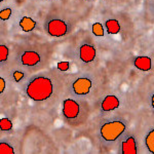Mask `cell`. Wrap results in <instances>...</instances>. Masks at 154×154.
I'll use <instances>...</instances> for the list:
<instances>
[{
    "instance_id": "1",
    "label": "cell",
    "mask_w": 154,
    "mask_h": 154,
    "mask_svg": "<svg viewBox=\"0 0 154 154\" xmlns=\"http://www.w3.org/2000/svg\"><path fill=\"white\" fill-rule=\"evenodd\" d=\"M26 93L33 101L42 102L48 100L54 93V83L48 77H35L28 83Z\"/></svg>"
},
{
    "instance_id": "2",
    "label": "cell",
    "mask_w": 154,
    "mask_h": 154,
    "mask_svg": "<svg viewBox=\"0 0 154 154\" xmlns=\"http://www.w3.org/2000/svg\"><path fill=\"white\" fill-rule=\"evenodd\" d=\"M126 130L125 122L120 120L107 121L100 128L101 138L106 142H114L122 135Z\"/></svg>"
},
{
    "instance_id": "3",
    "label": "cell",
    "mask_w": 154,
    "mask_h": 154,
    "mask_svg": "<svg viewBox=\"0 0 154 154\" xmlns=\"http://www.w3.org/2000/svg\"><path fill=\"white\" fill-rule=\"evenodd\" d=\"M48 33L53 37H62L67 34L68 26L63 20L54 19L46 24Z\"/></svg>"
},
{
    "instance_id": "4",
    "label": "cell",
    "mask_w": 154,
    "mask_h": 154,
    "mask_svg": "<svg viewBox=\"0 0 154 154\" xmlns=\"http://www.w3.org/2000/svg\"><path fill=\"white\" fill-rule=\"evenodd\" d=\"M64 117L67 119H75L80 112V106L73 99H66L63 102V108H62Z\"/></svg>"
},
{
    "instance_id": "5",
    "label": "cell",
    "mask_w": 154,
    "mask_h": 154,
    "mask_svg": "<svg viewBox=\"0 0 154 154\" xmlns=\"http://www.w3.org/2000/svg\"><path fill=\"white\" fill-rule=\"evenodd\" d=\"M93 86V82L89 78L86 77H80L77 78L72 84V91L77 96H86L91 91Z\"/></svg>"
},
{
    "instance_id": "6",
    "label": "cell",
    "mask_w": 154,
    "mask_h": 154,
    "mask_svg": "<svg viewBox=\"0 0 154 154\" xmlns=\"http://www.w3.org/2000/svg\"><path fill=\"white\" fill-rule=\"evenodd\" d=\"M97 49L91 44L84 43L79 48V58L84 63H91L96 59Z\"/></svg>"
},
{
    "instance_id": "7",
    "label": "cell",
    "mask_w": 154,
    "mask_h": 154,
    "mask_svg": "<svg viewBox=\"0 0 154 154\" xmlns=\"http://www.w3.org/2000/svg\"><path fill=\"white\" fill-rule=\"evenodd\" d=\"M40 61H41L40 54L34 51H26L21 56V62L24 66H28V67L36 66L37 64H39Z\"/></svg>"
},
{
    "instance_id": "8",
    "label": "cell",
    "mask_w": 154,
    "mask_h": 154,
    "mask_svg": "<svg viewBox=\"0 0 154 154\" xmlns=\"http://www.w3.org/2000/svg\"><path fill=\"white\" fill-rule=\"evenodd\" d=\"M119 105H120V102L117 99V97L113 96V95H109L106 96L104 98V100L102 101L101 103V108L103 111L105 112H110V111H113L115 109H117Z\"/></svg>"
},
{
    "instance_id": "9",
    "label": "cell",
    "mask_w": 154,
    "mask_h": 154,
    "mask_svg": "<svg viewBox=\"0 0 154 154\" xmlns=\"http://www.w3.org/2000/svg\"><path fill=\"white\" fill-rule=\"evenodd\" d=\"M121 153L122 154H137L138 148H137L136 139L133 136H128L125 141L121 143Z\"/></svg>"
},
{
    "instance_id": "10",
    "label": "cell",
    "mask_w": 154,
    "mask_h": 154,
    "mask_svg": "<svg viewBox=\"0 0 154 154\" xmlns=\"http://www.w3.org/2000/svg\"><path fill=\"white\" fill-rule=\"evenodd\" d=\"M134 66L141 71H149L152 67V61L149 57H138L134 61Z\"/></svg>"
},
{
    "instance_id": "11",
    "label": "cell",
    "mask_w": 154,
    "mask_h": 154,
    "mask_svg": "<svg viewBox=\"0 0 154 154\" xmlns=\"http://www.w3.org/2000/svg\"><path fill=\"white\" fill-rule=\"evenodd\" d=\"M20 27L24 32H31L35 29L36 22L30 17H23L20 21Z\"/></svg>"
},
{
    "instance_id": "12",
    "label": "cell",
    "mask_w": 154,
    "mask_h": 154,
    "mask_svg": "<svg viewBox=\"0 0 154 154\" xmlns=\"http://www.w3.org/2000/svg\"><path fill=\"white\" fill-rule=\"evenodd\" d=\"M105 27L107 30V33L109 34H118L121 30L119 22L117 20H114V19H110L108 21H106Z\"/></svg>"
},
{
    "instance_id": "13",
    "label": "cell",
    "mask_w": 154,
    "mask_h": 154,
    "mask_svg": "<svg viewBox=\"0 0 154 154\" xmlns=\"http://www.w3.org/2000/svg\"><path fill=\"white\" fill-rule=\"evenodd\" d=\"M145 145L146 148L148 149V151L150 153L154 154V128H152L145 137Z\"/></svg>"
},
{
    "instance_id": "14",
    "label": "cell",
    "mask_w": 154,
    "mask_h": 154,
    "mask_svg": "<svg viewBox=\"0 0 154 154\" xmlns=\"http://www.w3.org/2000/svg\"><path fill=\"white\" fill-rule=\"evenodd\" d=\"M0 128L2 131H9L12 130V122L8 118L0 119Z\"/></svg>"
},
{
    "instance_id": "15",
    "label": "cell",
    "mask_w": 154,
    "mask_h": 154,
    "mask_svg": "<svg viewBox=\"0 0 154 154\" xmlns=\"http://www.w3.org/2000/svg\"><path fill=\"white\" fill-rule=\"evenodd\" d=\"M0 154H14V149L8 143H0Z\"/></svg>"
},
{
    "instance_id": "16",
    "label": "cell",
    "mask_w": 154,
    "mask_h": 154,
    "mask_svg": "<svg viewBox=\"0 0 154 154\" xmlns=\"http://www.w3.org/2000/svg\"><path fill=\"white\" fill-rule=\"evenodd\" d=\"M94 35L102 37L104 36V27L101 23H95L93 25V28H91Z\"/></svg>"
},
{
    "instance_id": "17",
    "label": "cell",
    "mask_w": 154,
    "mask_h": 154,
    "mask_svg": "<svg viewBox=\"0 0 154 154\" xmlns=\"http://www.w3.org/2000/svg\"><path fill=\"white\" fill-rule=\"evenodd\" d=\"M8 54H9V49L6 45L1 44L0 45V61L1 62H5L7 58H8Z\"/></svg>"
},
{
    "instance_id": "18",
    "label": "cell",
    "mask_w": 154,
    "mask_h": 154,
    "mask_svg": "<svg viewBox=\"0 0 154 154\" xmlns=\"http://www.w3.org/2000/svg\"><path fill=\"white\" fill-rule=\"evenodd\" d=\"M11 14H12L11 8H9V7L3 8L1 11H0V19H1L2 21H7V20L11 17Z\"/></svg>"
},
{
    "instance_id": "19",
    "label": "cell",
    "mask_w": 154,
    "mask_h": 154,
    "mask_svg": "<svg viewBox=\"0 0 154 154\" xmlns=\"http://www.w3.org/2000/svg\"><path fill=\"white\" fill-rule=\"evenodd\" d=\"M57 68L59 69L60 71H68L70 69V63L69 62H59L58 65H57Z\"/></svg>"
},
{
    "instance_id": "20",
    "label": "cell",
    "mask_w": 154,
    "mask_h": 154,
    "mask_svg": "<svg viewBox=\"0 0 154 154\" xmlns=\"http://www.w3.org/2000/svg\"><path fill=\"white\" fill-rule=\"evenodd\" d=\"M24 76H25L24 72L19 71V70L14 71V73H12V77H14V81H16V82H20L21 80H23Z\"/></svg>"
},
{
    "instance_id": "21",
    "label": "cell",
    "mask_w": 154,
    "mask_h": 154,
    "mask_svg": "<svg viewBox=\"0 0 154 154\" xmlns=\"http://www.w3.org/2000/svg\"><path fill=\"white\" fill-rule=\"evenodd\" d=\"M6 88V83H5V80H4L2 77H0V93H3L4 89Z\"/></svg>"
},
{
    "instance_id": "22",
    "label": "cell",
    "mask_w": 154,
    "mask_h": 154,
    "mask_svg": "<svg viewBox=\"0 0 154 154\" xmlns=\"http://www.w3.org/2000/svg\"><path fill=\"white\" fill-rule=\"evenodd\" d=\"M151 105H152V108L154 109V94L151 97Z\"/></svg>"
},
{
    "instance_id": "23",
    "label": "cell",
    "mask_w": 154,
    "mask_h": 154,
    "mask_svg": "<svg viewBox=\"0 0 154 154\" xmlns=\"http://www.w3.org/2000/svg\"><path fill=\"white\" fill-rule=\"evenodd\" d=\"M85 1H95V0H85Z\"/></svg>"
},
{
    "instance_id": "24",
    "label": "cell",
    "mask_w": 154,
    "mask_h": 154,
    "mask_svg": "<svg viewBox=\"0 0 154 154\" xmlns=\"http://www.w3.org/2000/svg\"><path fill=\"white\" fill-rule=\"evenodd\" d=\"M0 1H1V2H2V1H3V0H0Z\"/></svg>"
}]
</instances>
